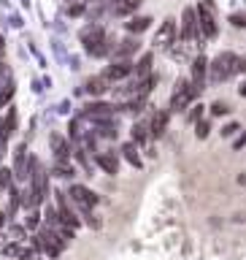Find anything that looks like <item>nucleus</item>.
<instances>
[{
  "mask_svg": "<svg viewBox=\"0 0 246 260\" xmlns=\"http://www.w3.org/2000/svg\"><path fill=\"white\" fill-rule=\"evenodd\" d=\"M238 130H241V127L235 125V122H230V125H225V127H222V136H235Z\"/></svg>",
  "mask_w": 246,
  "mask_h": 260,
  "instance_id": "nucleus-30",
  "label": "nucleus"
},
{
  "mask_svg": "<svg viewBox=\"0 0 246 260\" xmlns=\"http://www.w3.org/2000/svg\"><path fill=\"white\" fill-rule=\"evenodd\" d=\"M149 24H152L149 16H135V19H130V22L125 24V27H127L130 32H144L146 27H149Z\"/></svg>",
  "mask_w": 246,
  "mask_h": 260,
  "instance_id": "nucleus-20",
  "label": "nucleus"
},
{
  "mask_svg": "<svg viewBox=\"0 0 246 260\" xmlns=\"http://www.w3.org/2000/svg\"><path fill=\"white\" fill-rule=\"evenodd\" d=\"M49 141H52V149H54V157H57V160H62V162L68 160V152H71V149H68V144H65L62 136L52 133V138H49Z\"/></svg>",
  "mask_w": 246,
  "mask_h": 260,
  "instance_id": "nucleus-13",
  "label": "nucleus"
},
{
  "mask_svg": "<svg viewBox=\"0 0 246 260\" xmlns=\"http://www.w3.org/2000/svg\"><path fill=\"white\" fill-rule=\"evenodd\" d=\"M11 24L14 27H22V16H11Z\"/></svg>",
  "mask_w": 246,
  "mask_h": 260,
  "instance_id": "nucleus-34",
  "label": "nucleus"
},
{
  "mask_svg": "<svg viewBox=\"0 0 246 260\" xmlns=\"http://www.w3.org/2000/svg\"><path fill=\"white\" fill-rule=\"evenodd\" d=\"M200 30H198V16H195V8H184L182 14V38L190 41V38H198Z\"/></svg>",
  "mask_w": 246,
  "mask_h": 260,
  "instance_id": "nucleus-9",
  "label": "nucleus"
},
{
  "mask_svg": "<svg viewBox=\"0 0 246 260\" xmlns=\"http://www.w3.org/2000/svg\"><path fill=\"white\" fill-rule=\"evenodd\" d=\"M206 71H208V60L200 54L198 60L192 62V81H190V84H192V89H195L198 95H200L203 84H206Z\"/></svg>",
  "mask_w": 246,
  "mask_h": 260,
  "instance_id": "nucleus-10",
  "label": "nucleus"
},
{
  "mask_svg": "<svg viewBox=\"0 0 246 260\" xmlns=\"http://www.w3.org/2000/svg\"><path fill=\"white\" fill-rule=\"evenodd\" d=\"M195 98H198V92L192 89V84L187 79H182L176 84V92H173V98H170V111H184L187 106H190Z\"/></svg>",
  "mask_w": 246,
  "mask_h": 260,
  "instance_id": "nucleus-4",
  "label": "nucleus"
},
{
  "mask_svg": "<svg viewBox=\"0 0 246 260\" xmlns=\"http://www.w3.org/2000/svg\"><path fill=\"white\" fill-rule=\"evenodd\" d=\"M230 22L235 27H246V14H230Z\"/></svg>",
  "mask_w": 246,
  "mask_h": 260,
  "instance_id": "nucleus-27",
  "label": "nucleus"
},
{
  "mask_svg": "<svg viewBox=\"0 0 246 260\" xmlns=\"http://www.w3.org/2000/svg\"><path fill=\"white\" fill-rule=\"evenodd\" d=\"M0 71H3V62H0Z\"/></svg>",
  "mask_w": 246,
  "mask_h": 260,
  "instance_id": "nucleus-38",
  "label": "nucleus"
},
{
  "mask_svg": "<svg viewBox=\"0 0 246 260\" xmlns=\"http://www.w3.org/2000/svg\"><path fill=\"white\" fill-rule=\"evenodd\" d=\"M195 16H198V30L203 32V36H206V38H217V22H214V16H211L208 6L195 8Z\"/></svg>",
  "mask_w": 246,
  "mask_h": 260,
  "instance_id": "nucleus-8",
  "label": "nucleus"
},
{
  "mask_svg": "<svg viewBox=\"0 0 246 260\" xmlns=\"http://www.w3.org/2000/svg\"><path fill=\"white\" fill-rule=\"evenodd\" d=\"M68 14H71V16H81V14H84V3H73V6L68 8Z\"/></svg>",
  "mask_w": 246,
  "mask_h": 260,
  "instance_id": "nucleus-29",
  "label": "nucleus"
},
{
  "mask_svg": "<svg viewBox=\"0 0 246 260\" xmlns=\"http://www.w3.org/2000/svg\"><path fill=\"white\" fill-rule=\"evenodd\" d=\"M233 73H238V57H235L233 52H222L214 62L208 65L211 81H225V79H230Z\"/></svg>",
  "mask_w": 246,
  "mask_h": 260,
  "instance_id": "nucleus-2",
  "label": "nucleus"
},
{
  "mask_svg": "<svg viewBox=\"0 0 246 260\" xmlns=\"http://www.w3.org/2000/svg\"><path fill=\"white\" fill-rule=\"evenodd\" d=\"M81 44H84L87 54H92V57H103L109 52V46H106V32H103L100 24H95V22L81 30Z\"/></svg>",
  "mask_w": 246,
  "mask_h": 260,
  "instance_id": "nucleus-1",
  "label": "nucleus"
},
{
  "mask_svg": "<svg viewBox=\"0 0 246 260\" xmlns=\"http://www.w3.org/2000/svg\"><path fill=\"white\" fill-rule=\"evenodd\" d=\"M14 92H16V87H14V81L8 79L3 87H0V109H3V106H8L11 103V98H14Z\"/></svg>",
  "mask_w": 246,
  "mask_h": 260,
  "instance_id": "nucleus-21",
  "label": "nucleus"
},
{
  "mask_svg": "<svg viewBox=\"0 0 246 260\" xmlns=\"http://www.w3.org/2000/svg\"><path fill=\"white\" fill-rule=\"evenodd\" d=\"M130 73H133V65H130V60H114L109 68H106L100 76L106 81H122V79H127Z\"/></svg>",
  "mask_w": 246,
  "mask_h": 260,
  "instance_id": "nucleus-7",
  "label": "nucleus"
},
{
  "mask_svg": "<svg viewBox=\"0 0 246 260\" xmlns=\"http://www.w3.org/2000/svg\"><path fill=\"white\" fill-rule=\"evenodd\" d=\"M11 174L19 179H27V174H30V154H27V146L24 144H19L16 146V152H14V171Z\"/></svg>",
  "mask_w": 246,
  "mask_h": 260,
  "instance_id": "nucleus-6",
  "label": "nucleus"
},
{
  "mask_svg": "<svg viewBox=\"0 0 246 260\" xmlns=\"http://www.w3.org/2000/svg\"><path fill=\"white\" fill-rule=\"evenodd\" d=\"M0 49H3V36H0Z\"/></svg>",
  "mask_w": 246,
  "mask_h": 260,
  "instance_id": "nucleus-37",
  "label": "nucleus"
},
{
  "mask_svg": "<svg viewBox=\"0 0 246 260\" xmlns=\"http://www.w3.org/2000/svg\"><path fill=\"white\" fill-rule=\"evenodd\" d=\"M165 127H168V111H157V114H154V117H152V136H162V133H165Z\"/></svg>",
  "mask_w": 246,
  "mask_h": 260,
  "instance_id": "nucleus-15",
  "label": "nucleus"
},
{
  "mask_svg": "<svg viewBox=\"0 0 246 260\" xmlns=\"http://www.w3.org/2000/svg\"><path fill=\"white\" fill-rule=\"evenodd\" d=\"M208 130H211L208 122H198V130H195V133H198V138H206V136H208Z\"/></svg>",
  "mask_w": 246,
  "mask_h": 260,
  "instance_id": "nucleus-28",
  "label": "nucleus"
},
{
  "mask_svg": "<svg viewBox=\"0 0 246 260\" xmlns=\"http://www.w3.org/2000/svg\"><path fill=\"white\" fill-rule=\"evenodd\" d=\"M173 36H176V24H173V19H165V24H162L160 27V32H157V38H154V44H170V41H173Z\"/></svg>",
  "mask_w": 246,
  "mask_h": 260,
  "instance_id": "nucleus-14",
  "label": "nucleus"
},
{
  "mask_svg": "<svg viewBox=\"0 0 246 260\" xmlns=\"http://www.w3.org/2000/svg\"><path fill=\"white\" fill-rule=\"evenodd\" d=\"M84 89H87V92H92V95H103L106 89H109V81H106L103 76H92V79L87 81Z\"/></svg>",
  "mask_w": 246,
  "mask_h": 260,
  "instance_id": "nucleus-18",
  "label": "nucleus"
},
{
  "mask_svg": "<svg viewBox=\"0 0 246 260\" xmlns=\"http://www.w3.org/2000/svg\"><path fill=\"white\" fill-rule=\"evenodd\" d=\"M71 136H73V138H79V119H73V122H71Z\"/></svg>",
  "mask_w": 246,
  "mask_h": 260,
  "instance_id": "nucleus-32",
  "label": "nucleus"
},
{
  "mask_svg": "<svg viewBox=\"0 0 246 260\" xmlns=\"http://www.w3.org/2000/svg\"><path fill=\"white\" fill-rule=\"evenodd\" d=\"M243 144H246V133H243V136H241V138H238V141H235L233 146H235V149H241V146H243Z\"/></svg>",
  "mask_w": 246,
  "mask_h": 260,
  "instance_id": "nucleus-33",
  "label": "nucleus"
},
{
  "mask_svg": "<svg viewBox=\"0 0 246 260\" xmlns=\"http://www.w3.org/2000/svg\"><path fill=\"white\" fill-rule=\"evenodd\" d=\"M3 217H6V214H0V228H3Z\"/></svg>",
  "mask_w": 246,
  "mask_h": 260,
  "instance_id": "nucleus-36",
  "label": "nucleus"
},
{
  "mask_svg": "<svg viewBox=\"0 0 246 260\" xmlns=\"http://www.w3.org/2000/svg\"><path fill=\"white\" fill-rule=\"evenodd\" d=\"M0 127H3V138L8 141L16 130V106H8V114H6V119H0Z\"/></svg>",
  "mask_w": 246,
  "mask_h": 260,
  "instance_id": "nucleus-12",
  "label": "nucleus"
},
{
  "mask_svg": "<svg viewBox=\"0 0 246 260\" xmlns=\"http://www.w3.org/2000/svg\"><path fill=\"white\" fill-rule=\"evenodd\" d=\"M133 71L138 73V76H149V71H152V54L146 52V54L141 57V60H138V62L133 65Z\"/></svg>",
  "mask_w": 246,
  "mask_h": 260,
  "instance_id": "nucleus-22",
  "label": "nucleus"
},
{
  "mask_svg": "<svg viewBox=\"0 0 246 260\" xmlns=\"http://www.w3.org/2000/svg\"><path fill=\"white\" fill-rule=\"evenodd\" d=\"M68 195H71V201L79 206L81 214H89V211H92L97 203H100V198H97V195L89 190V187H84V184H73Z\"/></svg>",
  "mask_w": 246,
  "mask_h": 260,
  "instance_id": "nucleus-3",
  "label": "nucleus"
},
{
  "mask_svg": "<svg viewBox=\"0 0 246 260\" xmlns=\"http://www.w3.org/2000/svg\"><path fill=\"white\" fill-rule=\"evenodd\" d=\"M146 138H149V133H146V125H135V127H133V141H135V144H146Z\"/></svg>",
  "mask_w": 246,
  "mask_h": 260,
  "instance_id": "nucleus-24",
  "label": "nucleus"
},
{
  "mask_svg": "<svg viewBox=\"0 0 246 260\" xmlns=\"http://www.w3.org/2000/svg\"><path fill=\"white\" fill-rule=\"evenodd\" d=\"M200 114H203V106H192V111H190V122H200Z\"/></svg>",
  "mask_w": 246,
  "mask_h": 260,
  "instance_id": "nucleus-31",
  "label": "nucleus"
},
{
  "mask_svg": "<svg viewBox=\"0 0 246 260\" xmlns=\"http://www.w3.org/2000/svg\"><path fill=\"white\" fill-rule=\"evenodd\" d=\"M95 160H97V166H100L109 176H117V174H119V160H117V154H111V152H100Z\"/></svg>",
  "mask_w": 246,
  "mask_h": 260,
  "instance_id": "nucleus-11",
  "label": "nucleus"
},
{
  "mask_svg": "<svg viewBox=\"0 0 246 260\" xmlns=\"http://www.w3.org/2000/svg\"><path fill=\"white\" fill-rule=\"evenodd\" d=\"M122 152H125V160H127L133 168H141V166H144L141 157H138V149H135V144H133V141H127L125 146H122Z\"/></svg>",
  "mask_w": 246,
  "mask_h": 260,
  "instance_id": "nucleus-19",
  "label": "nucleus"
},
{
  "mask_svg": "<svg viewBox=\"0 0 246 260\" xmlns=\"http://www.w3.org/2000/svg\"><path fill=\"white\" fill-rule=\"evenodd\" d=\"M54 176H62V179H71V176H73V168L68 166V162H62V160H57V162H54Z\"/></svg>",
  "mask_w": 246,
  "mask_h": 260,
  "instance_id": "nucleus-23",
  "label": "nucleus"
},
{
  "mask_svg": "<svg viewBox=\"0 0 246 260\" xmlns=\"http://www.w3.org/2000/svg\"><path fill=\"white\" fill-rule=\"evenodd\" d=\"M230 109H227V103H222V101H217L214 106H211V114H214V117H222V114H227Z\"/></svg>",
  "mask_w": 246,
  "mask_h": 260,
  "instance_id": "nucleus-26",
  "label": "nucleus"
},
{
  "mask_svg": "<svg viewBox=\"0 0 246 260\" xmlns=\"http://www.w3.org/2000/svg\"><path fill=\"white\" fill-rule=\"evenodd\" d=\"M138 6H141V0H117V3H114V14L127 16V14H133Z\"/></svg>",
  "mask_w": 246,
  "mask_h": 260,
  "instance_id": "nucleus-16",
  "label": "nucleus"
},
{
  "mask_svg": "<svg viewBox=\"0 0 246 260\" xmlns=\"http://www.w3.org/2000/svg\"><path fill=\"white\" fill-rule=\"evenodd\" d=\"M117 109H119V106H111V103H89L87 109L81 111V117H84V119H92L95 125H97V122L109 119Z\"/></svg>",
  "mask_w": 246,
  "mask_h": 260,
  "instance_id": "nucleus-5",
  "label": "nucleus"
},
{
  "mask_svg": "<svg viewBox=\"0 0 246 260\" xmlns=\"http://www.w3.org/2000/svg\"><path fill=\"white\" fill-rule=\"evenodd\" d=\"M14 184V174L8 168H0V187H3V190H8V187Z\"/></svg>",
  "mask_w": 246,
  "mask_h": 260,
  "instance_id": "nucleus-25",
  "label": "nucleus"
},
{
  "mask_svg": "<svg viewBox=\"0 0 246 260\" xmlns=\"http://www.w3.org/2000/svg\"><path fill=\"white\" fill-rule=\"evenodd\" d=\"M133 52H138V41L135 38H125L122 44L117 46V54H119V60H127Z\"/></svg>",
  "mask_w": 246,
  "mask_h": 260,
  "instance_id": "nucleus-17",
  "label": "nucleus"
},
{
  "mask_svg": "<svg viewBox=\"0 0 246 260\" xmlns=\"http://www.w3.org/2000/svg\"><path fill=\"white\" fill-rule=\"evenodd\" d=\"M241 95H246V84H243V87H241Z\"/></svg>",
  "mask_w": 246,
  "mask_h": 260,
  "instance_id": "nucleus-35",
  "label": "nucleus"
}]
</instances>
